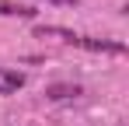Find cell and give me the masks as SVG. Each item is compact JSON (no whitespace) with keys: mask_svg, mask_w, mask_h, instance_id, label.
<instances>
[{"mask_svg":"<svg viewBox=\"0 0 129 126\" xmlns=\"http://www.w3.org/2000/svg\"><path fill=\"white\" fill-rule=\"evenodd\" d=\"M39 39H59L66 46H77V49H87V53H112V56H126V46L122 42H108V39H91V35H77L70 28H56V25H39L35 28Z\"/></svg>","mask_w":129,"mask_h":126,"instance_id":"6da1fadb","label":"cell"},{"mask_svg":"<svg viewBox=\"0 0 129 126\" xmlns=\"http://www.w3.org/2000/svg\"><path fill=\"white\" fill-rule=\"evenodd\" d=\"M0 14L4 18H31L35 11L24 7V4H14V0H0Z\"/></svg>","mask_w":129,"mask_h":126,"instance_id":"277c9868","label":"cell"},{"mask_svg":"<svg viewBox=\"0 0 129 126\" xmlns=\"http://www.w3.org/2000/svg\"><path fill=\"white\" fill-rule=\"evenodd\" d=\"M24 88V74L21 70H11V67H0V95H14Z\"/></svg>","mask_w":129,"mask_h":126,"instance_id":"7a4b0ae2","label":"cell"},{"mask_svg":"<svg viewBox=\"0 0 129 126\" xmlns=\"http://www.w3.org/2000/svg\"><path fill=\"white\" fill-rule=\"evenodd\" d=\"M45 95L52 98V102H63V98H77V95H84L77 84H52V88H45Z\"/></svg>","mask_w":129,"mask_h":126,"instance_id":"3957f363","label":"cell"},{"mask_svg":"<svg viewBox=\"0 0 129 126\" xmlns=\"http://www.w3.org/2000/svg\"><path fill=\"white\" fill-rule=\"evenodd\" d=\"M49 4H59V7H77V0H49Z\"/></svg>","mask_w":129,"mask_h":126,"instance_id":"5b68a950","label":"cell"}]
</instances>
